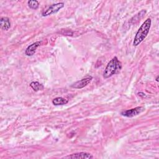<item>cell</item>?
Listing matches in <instances>:
<instances>
[{
	"label": "cell",
	"mask_w": 159,
	"mask_h": 159,
	"mask_svg": "<svg viewBox=\"0 0 159 159\" xmlns=\"http://www.w3.org/2000/svg\"><path fill=\"white\" fill-rule=\"evenodd\" d=\"M152 20L150 18H147L138 29L133 41L134 46L139 45L147 36L150 29Z\"/></svg>",
	"instance_id": "6da1fadb"
},
{
	"label": "cell",
	"mask_w": 159,
	"mask_h": 159,
	"mask_svg": "<svg viewBox=\"0 0 159 159\" xmlns=\"http://www.w3.org/2000/svg\"><path fill=\"white\" fill-rule=\"evenodd\" d=\"M122 68V63L116 57L112 58L107 64L103 73L104 78H109L118 73Z\"/></svg>",
	"instance_id": "7a4b0ae2"
},
{
	"label": "cell",
	"mask_w": 159,
	"mask_h": 159,
	"mask_svg": "<svg viewBox=\"0 0 159 159\" xmlns=\"http://www.w3.org/2000/svg\"><path fill=\"white\" fill-rule=\"evenodd\" d=\"M65 6V4L63 2H58L56 4H52L45 11H44L42 15L43 17H46L50 15H52L53 14H55L59 11L61 8H63Z\"/></svg>",
	"instance_id": "3957f363"
},
{
	"label": "cell",
	"mask_w": 159,
	"mask_h": 159,
	"mask_svg": "<svg viewBox=\"0 0 159 159\" xmlns=\"http://www.w3.org/2000/svg\"><path fill=\"white\" fill-rule=\"evenodd\" d=\"M93 80V77L91 76H87L85 78L77 81L71 84V87L75 89H81L85 86H86L88 84L91 83Z\"/></svg>",
	"instance_id": "277c9868"
},
{
	"label": "cell",
	"mask_w": 159,
	"mask_h": 159,
	"mask_svg": "<svg viewBox=\"0 0 159 159\" xmlns=\"http://www.w3.org/2000/svg\"><path fill=\"white\" fill-rule=\"evenodd\" d=\"M144 110V107H136L135 108L128 109L120 112V114L124 117H132L134 116H137L140 113H141Z\"/></svg>",
	"instance_id": "5b68a950"
},
{
	"label": "cell",
	"mask_w": 159,
	"mask_h": 159,
	"mask_svg": "<svg viewBox=\"0 0 159 159\" xmlns=\"http://www.w3.org/2000/svg\"><path fill=\"white\" fill-rule=\"evenodd\" d=\"M64 158H76V159H79V158H86V159H90V158H93V156L89 153H87V152H79V153H73L70 155H68L66 156L65 157H63Z\"/></svg>",
	"instance_id": "8992f818"
},
{
	"label": "cell",
	"mask_w": 159,
	"mask_h": 159,
	"mask_svg": "<svg viewBox=\"0 0 159 159\" xmlns=\"http://www.w3.org/2000/svg\"><path fill=\"white\" fill-rule=\"evenodd\" d=\"M40 43H41V42L38 41V42H35L32 43L31 45H29L25 50V55L27 56H32L35 53L37 47L40 46Z\"/></svg>",
	"instance_id": "52a82bcc"
},
{
	"label": "cell",
	"mask_w": 159,
	"mask_h": 159,
	"mask_svg": "<svg viewBox=\"0 0 159 159\" xmlns=\"http://www.w3.org/2000/svg\"><path fill=\"white\" fill-rule=\"evenodd\" d=\"M0 25L1 28L2 30H7L11 27V22L9 19L7 17H2L0 20Z\"/></svg>",
	"instance_id": "ba28073f"
},
{
	"label": "cell",
	"mask_w": 159,
	"mask_h": 159,
	"mask_svg": "<svg viewBox=\"0 0 159 159\" xmlns=\"http://www.w3.org/2000/svg\"><path fill=\"white\" fill-rule=\"evenodd\" d=\"M68 100L62 98V97H57L54 98L52 100V103L55 106H60V105H64L68 103Z\"/></svg>",
	"instance_id": "9c48e42d"
},
{
	"label": "cell",
	"mask_w": 159,
	"mask_h": 159,
	"mask_svg": "<svg viewBox=\"0 0 159 159\" xmlns=\"http://www.w3.org/2000/svg\"><path fill=\"white\" fill-rule=\"evenodd\" d=\"M30 86L35 91H38L40 90H43L44 88V86L42 84L40 83L38 81H32L30 83Z\"/></svg>",
	"instance_id": "30bf717a"
},
{
	"label": "cell",
	"mask_w": 159,
	"mask_h": 159,
	"mask_svg": "<svg viewBox=\"0 0 159 159\" xmlns=\"http://www.w3.org/2000/svg\"><path fill=\"white\" fill-rule=\"evenodd\" d=\"M27 4L30 9L35 10L39 6V2L36 0H30L27 1Z\"/></svg>",
	"instance_id": "8fae6325"
},
{
	"label": "cell",
	"mask_w": 159,
	"mask_h": 159,
	"mask_svg": "<svg viewBox=\"0 0 159 159\" xmlns=\"http://www.w3.org/2000/svg\"><path fill=\"white\" fill-rule=\"evenodd\" d=\"M156 81L158 82V76H157V78H156Z\"/></svg>",
	"instance_id": "7c38bea8"
}]
</instances>
